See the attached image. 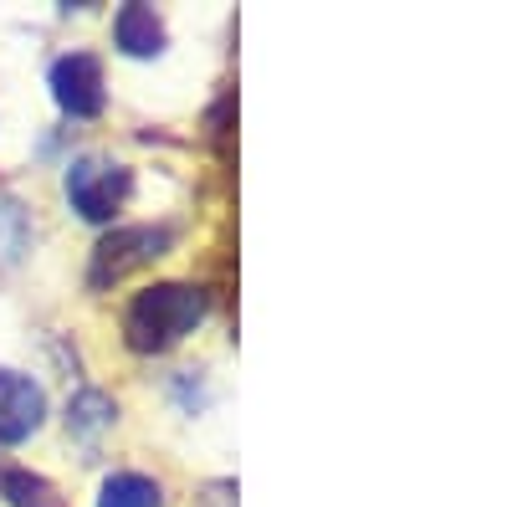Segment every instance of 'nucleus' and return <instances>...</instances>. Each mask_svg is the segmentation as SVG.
Segmentation results:
<instances>
[{
	"label": "nucleus",
	"instance_id": "obj_1",
	"mask_svg": "<svg viewBox=\"0 0 512 507\" xmlns=\"http://www.w3.org/2000/svg\"><path fill=\"white\" fill-rule=\"evenodd\" d=\"M205 318V292L200 287H185V282H159L149 292H139L123 313V333L139 354H159Z\"/></svg>",
	"mask_w": 512,
	"mask_h": 507
},
{
	"label": "nucleus",
	"instance_id": "obj_2",
	"mask_svg": "<svg viewBox=\"0 0 512 507\" xmlns=\"http://www.w3.org/2000/svg\"><path fill=\"white\" fill-rule=\"evenodd\" d=\"M128 185H134L128 169L103 159V154H82L67 169V200H72V210L82 221H113L118 205L128 200Z\"/></svg>",
	"mask_w": 512,
	"mask_h": 507
},
{
	"label": "nucleus",
	"instance_id": "obj_3",
	"mask_svg": "<svg viewBox=\"0 0 512 507\" xmlns=\"http://www.w3.org/2000/svg\"><path fill=\"white\" fill-rule=\"evenodd\" d=\"M164 246H169L164 226H123V231L103 236L98 251H93V287H108V282L128 277L134 267L164 257Z\"/></svg>",
	"mask_w": 512,
	"mask_h": 507
},
{
	"label": "nucleus",
	"instance_id": "obj_4",
	"mask_svg": "<svg viewBox=\"0 0 512 507\" xmlns=\"http://www.w3.org/2000/svg\"><path fill=\"white\" fill-rule=\"evenodd\" d=\"M52 98L72 118H93L103 113V67L88 52H67L52 62Z\"/></svg>",
	"mask_w": 512,
	"mask_h": 507
},
{
	"label": "nucleus",
	"instance_id": "obj_5",
	"mask_svg": "<svg viewBox=\"0 0 512 507\" xmlns=\"http://www.w3.org/2000/svg\"><path fill=\"white\" fill-rule=\"evenodd\" d=\"M41 415H47V395H41L36 379L0 369V446L26 441L41 426Z\"/></svg>",
	"mask_w": 512,
	"mask_h": 507
},
{
	"label": "nucleus",
	"instance_id": "obj_6",
	"mask_svg": "<svg viewBox=\"0 0 512 507\" xmlns=\"http://www.w3.org/2000/svg\"><path fill=\"white\" fill-rule=\"evenodd\" d=\"M113 36H118V47L128 57H154L164 47V26L149 6H123L118 21H113Z\"/></svg>",
	"mask_w": 512,
	"mask_h": 507
},
{
	"label": "nucleus",
	"instance_id": "obj_7",
	"mask_svg": "<svg viewBox=\"0 0 512 507\" xmlns=\"http://www.w3.org/2000/svg\"><path fill=\"white\" fill-rule=\"evenodd\" d=\"M159 502H164L159 497V482H149L139 472H118L98 492V507H159Z\"/></svg>",
	"mask_w": 512,
	"mask_h": 507
},
{
	"label": "nucleus",
	"instance_id": "obj_8",
	"mask_svg": "<svg viewBox=\"0 0 512 507\" xmlns=\"http://www.w3.org/2000/svg\"><path fill=\"white\" fill-rule=\"evenodd\" d=\"M108 420H113V400H108L103 390H82V395H72V405H67V426H72L77 436H98Z\"/></svg>",
	"mask_w": 512,
	"mask_h": 507
},
{
	"label": "nucleus",
	"instance_id": "obj_9",
	"mask_svg": "<svg viewBox=\"0 0 512 507\" xmlns=\"http://www.w3.org/2000/svg\"><path fill=\"white\" fill-rule=\"evenodd\" d=\"M0 492L11 497V507H62L57 487L47 477H31V472H6L0 477Z\"/></svg>",
	"mask_w": 512,
	"mask_h": 507
}]
</instances>
